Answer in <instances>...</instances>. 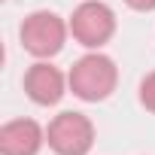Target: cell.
Listing matches in <instances>:
<instances>
[{
    "label": "cell",
    "instance_id": "cell-2",
    "mask_svg": "<svg viewBox=\"0 0 155 155\" xmlns=\"http://www.w3.org/2000/svg\"><path fill=\"white\" fill-rule=\"evenodd\" d=\"M67 37H70V25L58 12H49V9H37V12L25 15V21L18 28V40H21L25 52L34 55L37 61H52L64 49Z\"/></svg>",
    "mask_w": 155,
    "mask_h": 155
},
{
    "label": "cell",
    "instance_id": "cell-8",
    "mask_svg": "<svg viewBox=\"0 0 155 155\" xmlns=\"http://www.w3.org/2000/svg\"><path fill=\"white\" fill-rule=\"evenodd\" d=\"M125 6H131L134 12H155V0H125Z\"/></svg>",
    "mask_w": 155,
    "mask_h": 155
},
{
    "label": "cell",
    "instance_id": "cell-1",
    "mask_svg": "<svg viewBox=\"0 0 155 155\" xmlns=\"http://www.w3.org/2000/svg\"><path fill=\"white\" fill-rule=\"evenodd\" d=\"M67 79H70L73 97H79L85 104H101L119 85V67L110 55H104L97 49V52H88L76 61L67 73Z\"/></svg>",
    "mask_w": 155,
    "mask_h": 155
},
{
    "label": "cell",
    "instance_id": "cell-6",
    "mask_svg": "<svg viewBox=\"0 0 155 155\" xmlns=\"http://www.w3.org/2000/svg\"><path fill=\"white\" fill-rule=\"evenodd\" d=\"M46 128L34 119H12L0 128V155H40Z\"/></svg>",
    "mask_w": 155,
    "mask_h": 155
},
{
    "label": "cell",
    "instance_id": "cell-3",
    "mask_svg": "<svg viewBox=\"0 0 155 155\" xmlns=\"http://www.w3.org/2000/svg\"><path fill=\"white\" fill-rule=\"evenodd\" d=\"M67 25H70V37L79 46H85L88 52H97L116 34V12L104 0H82L67 18Z\"/></svg>",
    "mask_w": 155,
    "mask_h": 155
},
{
    "label": "cell",
    "instance_id": "cell-5",
    "mask_svg": "<svg viewBox=\"0 0 155 155\" xmlns=\"http://www.w3.org/2000/svg\"><path fill=\"white\" fill-rule=\"evenodd\" d=\"M25 94L37 104V107H55L67 88H70V79H67V73H61L52 61H34L28 70H25Z\"/></svg>",
    "mask_w": 155,
    "mask_h": 155
},
{
    "label": "cell",
    "instance_id": "cell-7",
    "mask_svg": "<svg viewBox=\"0 0 155 155\" xmlns=\"http://www.w3.org/2000/svg\"><path fill=\"white\" fill-rule=\"evenodd\" d=\"M140 104H143V110L155 113V70L146 73L143 82H140Z\"/></svg>",
    "mask_w": 155,
    "mask_h": 155
},
{
    "label": "cell",
    "instance_id": "cell-4",
    "mask_svg": "<svg viewBox=\"0 0 155 155\" xmlns=\"http://www.w3.org/2000/svg\"><path fill=\"white\" fill-rule=\"evenodd\" d=\"M46 146L55 155H88L94 146V122L85 113L64 110L49 122Z\"/></svg>",
    "mask_w": 155,
    "mask_h": 155
}]
</instances>
